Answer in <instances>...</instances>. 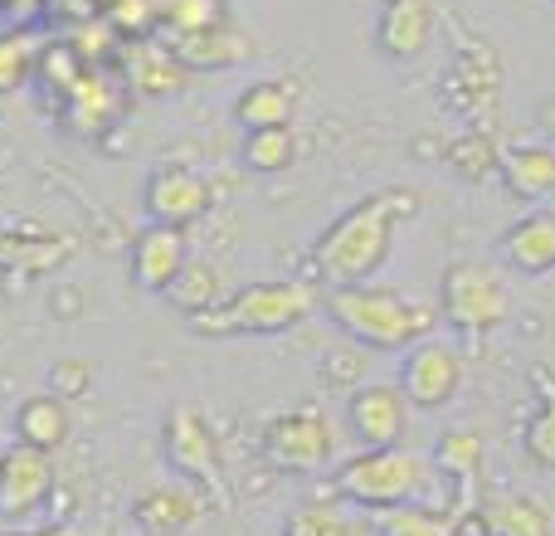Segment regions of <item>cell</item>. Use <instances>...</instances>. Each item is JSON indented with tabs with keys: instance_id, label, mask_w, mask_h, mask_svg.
Instances as JSON below:
<instances>
[]
</instances>
